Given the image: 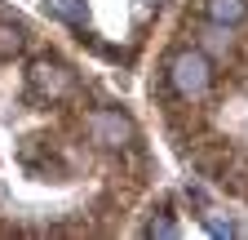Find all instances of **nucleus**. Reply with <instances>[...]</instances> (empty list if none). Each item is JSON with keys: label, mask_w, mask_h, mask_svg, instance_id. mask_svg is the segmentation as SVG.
<instances>
[{"label": "nucleus", "mask_w": 248, "mask_h": 240, "mask_svg": "<svg viewBox=\"0 0 248 240\" xmlns=\"http://www.w3.org/2000/svg\"><path fill=\"white\" fill-rule=\"evenodd\" d=\"M169 85L177 89L186 103L204 98V94H208V85H213V67H208V58L195 53V49L177 53V58H173V67H169Z\"/></svg>", "instance_id": "obj_1"}, {"label": "nucleus", "mask_w": 248, "mask_h": 240, "mask_svg": "<svg viewBox=\"0 0 248 240\" xmlns=\"http://www.w3.org/2000/svg\"><path fill=\"white\" fill-rule=\"evenodd\" d=\"M27 76H31V89H36L40 98H49V103L71 98V94H76V76L62 67V63H49V58H36Z\"/></svg>", "instance_id": "obj_2"}, {"label": "nucleus", "mask_w": 248, "mask_h": 240, "mask_svg": "<svg viewBox=\"0 0 248 240\" xmlns=\"http://www.w3.org/2000/svg\"><path fill=\"white\" fill-rule=\"evenodd\" d=\"M89 129H93V138L98 142H124V138H133V125L124 120L120 111H111V107H102V111H93L89 116Z\"/></svg>", "instance_id": "obj_3"}, {"label": "nucleus", "mask_w": 248, "mask_h": 240, "mask_svg": "<svg viewBox=\"0 0 248 240\" xmlns=\"http://www.w3.org/2000/svg\"><path fill=\"white\" fill-rule=\"evenodd\" d=\"M208 18L217 27H235L248 18V0H208Z\"/></svg>", "instance_id": "obj_4"}, {"label": "nucleus", "mask_w": 248, "mask_h": 240, "mask_svg": "<svg viewBox=\"0 0 248 240\" xmlns=\"http://www.w3.org/2000/svg\"><path fill=\"white\" fill-rule=\"evenodd\" d=\"M18 49H22V32L9 27V22H0V58H14Z\"/></svg>", "instance_id": "obj_5"}, {"label": "nucleus", "mask_w": 248, "mask_h": 240, "mask_svg": "<svg viewBox=\"0 0 248 240\" xmlns=\"http://www.w3.org/2000/svg\"><path fill=\"white\" fill-rule=\"evenodd\" d=\"M151 236H177V227L169 218H160V223H151Z\"/></svg>", "instance_id": "obj_6"}]
</instances>
